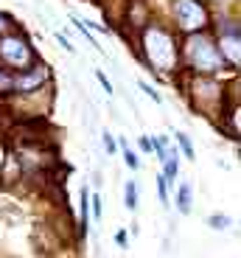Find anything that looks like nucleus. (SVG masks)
<instances>
[{"label":"nucleus","instance_id":"obj_9","mask_svg":"<svg viewBox=\"0 0 241 258\" xmlns=\"http://www.w3.org/2000/svg\"><path fill=\"white\" fill-rule=\"evenodd\" d=\"M140 197H137V182L135 180H126V185H124V205H126V211H137V205H140Z\"/></svg>","mask_w":241,"mask_h":258},{"label":"nucleus","instance_id":"obj_16","mask_svg":"<svg viewBox=\"0 0 241 258\" xmlns=\"http://www.w3.org/2000/svg\"><path fill=\"white\" fill-rule=\"evenodd\" d=\"M208 225L213 227V230H227V227L233 225V219H230V216H222V213H213L208 219Z\"/></svg>","mask_w":241,"mask_h":258},{"label":"nucleus","instance_id":"obj_19","mask_svg":"<svg viewBox=\"0 0 241 258\" xmlns=\"http://www.w3.org/2000/svg\"><path fill=\"white\" fill-rule=\"evenodd\" d=\"M96 79H98V84H101V87H104V93H107V96H112V90H115V87H112L110 76H107L104 71H96Z\"/></svg>","mask_w":241,"mask_h":258},{"label":"nucleus","instance_id":"obj_18","mask_svg":"<svg viewBox=\"0 0 241 258\" xmlns=\"http://www.w3.org/2000/svg\"><path fill=\"white\" fill-rule=\"evenodd\" d=\"M12 28H20V26H17V20H14L12 14H6V12H0V34H6V31H12Z\"/></svg>","mask_w":241,"mask_h":258},{"label":"nucleus","instance_id":"obj_15","mask_svg":"<svg viewBox=\"0 0 241 258\" xmlns=\"http://www.w3.org/2000/svg\"><path fill=\"white\" fill-rule=\"evenodd\" d=\"M157 197H160V205H163V208H169V182H166L163 171L157 174Z\"/></svg>","mask_w":241,"mask_h":258},{"label":"nucleus","instance_id":"obj_14","mask_svg":"<svg viewBox=\"0 0 241 258\" xmlns=\"http://www.w3.org/2000/svg\"><path fill=\"white\" fill-rule=\"evenodd\" d=\"M137 87H140V90H143V93H146V96H149L154 104H163V96H160V90H157V87H154L151 82H146V79H140V82H137Z\"/></svg>","mask_w":241,"mask_h":258},{"label":"nucleus","instance_id":"obj_5","mask_svg":"<svg viewBox=\"0 0 241 258\" xmlns=\"http://www.w3.org/2000/svg\"><path fill=\"white\" fill-rule=\"evenodd\" d=\"M39 51L34 45L28 34L23 28H12V31L0 34V68H6L12 73H20L31 68L34 62H39Z\"/></svg>","mask_w":241,"mask_h":258},{"label":"nucleus","instance_id":"obj_6","mask_svg":"<svg viewBox=\"0 0 241 258\" xmlns=\"http://www.w3.org/2000/svg\"><path fill=\"white\" fill-rule=\"evenodd\" d=\"M53 82V71L45 59L34 62L31 68L20 71L12 76V98H28V96H39L45 93Z\"/></svg>","mask_w":241,"mask_h":258},{"label":"nucleus","instance_id":"obj_12","mask_svg":"<svg viewBox=\"0 0 241 258\" xmlns=\"http://www.w3.org/2000/svg\"><path fill=\"white\" fill-rule=\"evenodd\" d=\"M12 71H6V68H0V101L3 98H12Z\"/></svg>","mask_w":241,"mask_h":258},{"label":"nucleus","instance_id":"obj_3","mask_svg":"<svg viewBox=\"0 0 241 258\" xmlns=\"http://www.w3.org/2000/svg\"><path fill=\"white\" fill-rule=\"evenodd\" d=\"M208 31H210V37H213L219 53H222L227 71L238 73V68H241V23H238V12L213 14Z\"/></svg>","mask_w":241,"mask_h":258},{"label":"nucleus","instance_id":"obj_21","mask_svg":"<svg viewBox=\"0 0 241 258\" xmlns=\"http://www.w3.org/2000/svg\"><path fill=\"white\" fill-rule=\"evenodd\" d=\"M137 146H140L143 155H151V135H140L137 138Z\"/></svg>","mask_w":241,"mask_h":258},{"label":"nucleus","instance_id":"obj_1","mask_svg":"<svg viewBox=\"0 0 241 258\" xmlns=\"http://www.w3.org/2000/svg\"><path fill=\"white\" fill-rule=\"evenodd\" d=\"M135 56L140 64H146V71L154 73L160 79L174 82L180 76V34L160 17H151L140 31L135 34Z\"/></svg>","mask_w":241,"mask_h":258},{"label":"nucleus","instance_id":"obj_11","mask_svg":"<svg viewBox=\"0 0 241 258\" xmlns=\"http://www.w3.org/2000/svg\"><path fill=\"white\" fill-rule=\"evenodd\" d=\"M118 149H121V155H124V163H126V168H132V171H137L140 168V157H137V152H132V146L126 141H121L118 143Z\"/></svg>","mask_w":241,"mask_h":258},{"label":"nucleus","instance_id":"obj_10","mask_svg":"<svg viewBox=\"0 0 241 258\" xmlns=\"http://www.w3.org/2000/svg\"><path fill=\"white\" fill-rule=\"evenodd\" d=\"M174 146H180V155L188 157V160H194V157H196L194 143H191V138L185 135V132H177V135H174Z\"/></svg>","mask_w":241,"mask_h":258},{"label":"nucleus","instance_id":"obj_7","mask_svg":"<svg viewBox=\"0 0 241 258\" xmlns=\"http://www.w3.org/2000/svg\"><path fill=\"white\" fill-rule=\"evenodd\" d=\"M90 230V191L87 185L78 191V239H87Z\"/></svg>","mask_w":241,"mask_h":258},{"label":"nucleus","instance_id":"obj_22","mask_svg":"<svg viewBox=\"0 0 241 258\" xmlns=\"http://www.w3.org/2000/svg\"><path fill=\"white\" fill-rule=\"evenodd\" d=\"M9 112H12V107H9V98H3V101H0V126H3V121L9 118Z\"/></svg>","mask_w":241,"mask_h":258},{"label":"nucleus","instance_id":"obj_8","mask_svg":"<svg viewBox=\"0 0 241 258\" xmlns=\"http://www.w3.org/2000/svg\"><path fill=\"white\" fill-rule=\"evenodd\" d=\"M174 188H177V197H174L177 213L188 216L191 208H194V188H191V182H180V185H174Z\"/></svg>","mask_w":241,"mask_h":258},{"label":"nucleus","instance_id":"obj_23","mask_svg":"<svg viewBox=\"0 0 241 258\" xmlns=\"http://www.w3.org/2000/svg\"><path fill=\"white\" fill-rule=\"evenodd\" d=\"M115 244H118V247H126V244H129V239H126V230H118V233H115Z\"/></svg>","mask_w":241,"mask_h":258},{"label":"nucleus","instance_id":"obj_20","mask_svg":"<svg viewBox=\"0 0 241 258\" xmlns=\"http://www.w3.org/2000/svg\"><path fill=\"white\" fill-rule=\"evenodd\" d=\"M56 42H59V45H62V48H65L67 53H76V45H73V42H70V39H67L65 34H62V31H56Z\"/></svg>","mask_w":241,"mask_h":258},{"label":"nucleus","instance_id":"obj_2","mask_svg":"<svg viewBox=\"0 0 241 258\" xmlns=\"http://www.w3.org/2000/svg\"><path fill=\"white\" fill-rule=\"evenodd\" d=\"M180 71L188 76H224L227 73V64H224L210 31L180 37Z\"/></svg>","mask_w":241,"mask_h":258},{"label":"nucleus","instance_id":"obj_4","mask_svg":"<svg viewBox=\"0 0 241 258\" xmlns=\"http://www.w3.org/2000/svg\"><path fill=\"white\" fill-rule=\"evenodd\" d=\"M213 9L208 0H169V26L180 37L196 31H208Z\"/></svg>","mask_w":241,"mask_h":258},{"label":"nucleus","instance_id":"obj_13","mask_svg":"<svg viewBox=\"0 0 241 258\" xmlns=\"http://www.w3.org/2000/svg\"><path fill=\"white\" fill-rule=\"evenodd\" d=\"M101 146H104L107 157H115L118 155V141H115V135H112L110 129H104V132H101Z\"/></svg>","mask_w":241,"mask_h":258},{"label":"nucleus","instance_id":"obj_17","mask_svg":"<svg viewBox=\"0 0 241 258\" xmlns=\"http://www.w3.org/2000/svg\"><path fill=\"white\" fill-rule=\"evenodd\" d=\"M90 213L93 219H101V213H104V202H101L98 194H90Z\"/></svg>","mask_w":241,"mask_h":258}]
</instances>
